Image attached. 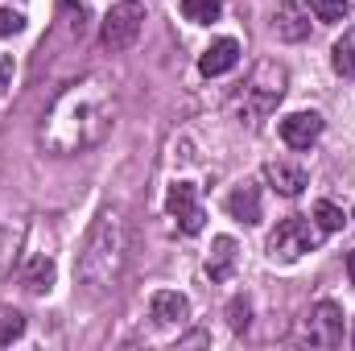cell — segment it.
I'll return each mask as SVG.
<instances>
[{"label": "cell", "instance_id": "obj_1", "mask_svg": "<svg viewBox=\"0 0 355 351\" xmlns=\"http://www.w3.org/2000/svg\"><path fill=\"white\" fill-rule=\"evenodd\" d=\"M116 112H120V99H116V87H112L107 75L75 79L71 87L50 103V112L42 116L37 141L54 157L87 153V149L107 141V132L116 124Z\"/></svg>", "mask_w": 355, "mask_h": 351}, {"label": "cell", "instance_id": "obj_2", "mask_svg": "<svg viewBox=\"0 0 355 351\" xmlns=\"http://www.w3.org/2000/svg\"><path fill=\"white\" fill-rule=\"evenodd\" d=\"M124 261H128V219H124L120 207H107L91 223L87 244L79 252V281L87 285L95 298H103L120 281Z\"/></svg>", "mask_w": 355, "mask_h": 351}, {"label": "cell", "instance_id": "obj_3", "mask_svg": "<svg viewBox=\"0 0 355 351\" xmlns=\"http://www.w3.org/2000/svg\"><path fill=\"white\" fill-rule=\"evenodd\" d=\"M285 83H289V75H285L281 62H257V71L248 75V83H244L240 99H236V116H240V124H261L268 112L281 103Z\"/></svg>", "mask_w": 355, "mask_h": 351}, {"label": "cell", "instance_id": "obj_4", "mask_svg": "<svg viewBox=\"0 0 355 351\" xmlns=\"http://www.w3.org/2000/svg\"><path fill=\"white\" fill-rule=\"evenodd\" d=\"M318 240H322V228H318L314 219L289 215V219H281V223L268 232V261L293 264V261H302L306 252H314Z\"/></svg>", "mask_w": 355, "mask_h": 351}, {"label": "cell", "instance_id": "obj_5", "mask_svg": "<svg viewBox=\"0 0 355 351\" xmlns=\"http://www.w3.org/2000/svg\"><path fill=\"white\" fill-rule=\"evenodd\" d=\"M141 25H145V4H141V0H116V4L107 8L103 25H99L103 50H112V54L128 50V46L141 37Z\"/></svg>", "mask_w": 355, "mask_h": 351}, {"label": "cell", "instance_id": "obj_6", "mask_svg": "<svg viewBox=\"0 0 355 351\" xmlns=\"http://www.w3.org/2000/svg\"><path fill=\"white\" fill-rule=\"evenodd\" d=\"M297 339L310 348H339L343 343V310L335 302H314L297 327Z\"/></svg>", "mask_w": 355, "mask_h": 351}, {"label": "cell", "instance_id": "obj_7", "mask_svg": "<svg viewBox=\"0 0 355 351\" xmlns=\"http://www.w3.org/2000/svg\"><path fill=\"white\" fill-rule=\"evenodd\" d=\"M166 211H170V219L178 223V232H182V236H198V232H202V223H207V211H202L198 190H194L190 182H174V186H170Z\"/></svg>", "mask_w": 355, "mask_h": 351}, {"label": "cell", "instance_id": "obj_8", "mask_svg": "<svg viewBox=\"0 0 355 351\" xmlns=\"http://www.w3.org/2000/svg\"><path fill=\"white\" fill-rule=\"evenodd\" d=\"M318 137H322V116L318 112H293V116L281 120V141L289 149H310Z\"/></svg>", "mask_w": 355, "mask_h": 351}, {"label": "cell", "instance_id": "obj_9", "mask_svg": "<svg viewBox=\"0 0 355 351\" xmlns=\"http://www.w3.org/2000/svg\"><path fill=\"white\" fill-rule=\"evenodd\" d=\"M272 33H277L281 42H306V37H310V17H306V8H302L297 0L277 4V12H272Z\"/></svg>", "mask_w": 355, "mask_h": 351}, {"label": "cell", "instance_id": "obj_10", "mask_svg": "<svg viewBox=\"0 0 355 351\" xmlns=\"http://www.w3.org/2000/svg\"><path fill=\"white\" fill-rule=\"evenodd\" d=\"M149 310H153L157 327H186V318H190V302L178 289H157L153 302H149Z\"/></svg>", "mask_w": 355, "mask_h": 351}, {"label": "cell", "instance_id": "obj_11", "mask_svg": "<svg viewBox=\"0 0 355 351\" xmlns=\"http://www.w3.org/2000/svg\"><path fill=\"white\" fill-rule=\"evenodd\" d=\"M236 62H240V42H236V37H219V42H211V46L202 50L198 71L215 79V75H227Z\"/></svg>", "mask_w": 355, "mask_h": 351}, {"label": "cell", "instance_id": "obj_12", "mask_svg": "<svg viewBox=\"0 0 355 351\" xmlns=\"http://www.w3.org/2000/svg\"><path fill=\"white\" fill-rule=\"evenodd\" d=\"M236 261H240V248H236V240H232V236H215L202 268H207V277H211V281H227V277L236 273Z\"/></svg>", "mask_w": 355, "mask_h": 351}, {"label": "cell", "instance_id": "obj_13", "mask_svg": "<svg viewBox=\"0 0 355 351\" xmlns=\"http://www.w3.org/2000/svg\"><path fill=\"white\" fill-rule=\"evenodd\" d=\"M265 178L272 182V190H277V194H285V198H297V194L306 190V170H302V166H293V162H268Z\"/></svg>", "mask_w": 355, "mask_h": 351}, {"label": "cell", "instance_id": "obj_14", "mask_svg": "<svg viewBox=\"0 0 355 351\" xmlns=\"http://www.w3.org/2000/svg\"><path fill=\"white\" fill-rule=\"evenodd\" d=\"M21 285L29 293H46L54 285V257L50 252H29L25 257V268H21Z\"/></svg>", "mask_w": 355, "mask_h": 351}, {"label": "cell", "instance_id": "obj_15", "mask_svg": "<svg viewBox=\"0 0 355 351\" xmlns=\"http://www.w3.org/2000/svg\"><path fill=\"white\" fill-rule=\"evenodd\" d=\"M227 211H232V219H240V223H261V186H252V182L236 186V190L227 194Z\"/></svg>", "mask_w": 355, "mask_h": 351}, {"label": "cell", "instance_id": "obj_16", "mask_svg": "<svg viewBox=\"0 0 355 351\" xmlns=\"http://www.w3.org/2000/svg\"><path fill=\"white\" fill-rule=\"evenodd\" d=\"M331 67H335V75L355 79V29H347V33L335 42V50H331Z\"/></svg>", "mask_w": 355, "mask_h": 351}, {"label": "cell", "instance_id": "obj_17", "mask_svg": "<svg viewBox=\"0 0 355 351\" xmlns=\"http://www.w3.org/2000/svg\"><path fill=\"white\" fill-rule=\"evenodd\" d=\"M219 12H223L219 0H182V17L194 25H211V21H219Z\"/></svg>", "mask_w": 355, "mask_h": 351}, {"label": "cell", "instance_id": "obj_18", "mask_svg": "<svg viewBox=\"0 0 355 351\" xmlns=\"http://www.w3.org/2000/svg\"><path fill=\"white\" fill-rule=\"evenodd\" d=\"M25 335V314L12 306H0V343H12Z\"/></svg>", "mask_w": 355, "mask_h": 351}, {"label": "cell", "instance_id": "obj_19", "mask_svg": "<svg viewBox=\"0 0 355 351\" xmlns=\"http://www.w3.org/2000/svg\"><path fill=\"white\" fill-rule=\"evenodd\" d=\"M310 4V12L322 21V25H335V21H343V12H347V0H306Z\"/></svg>", "mask_w": 355, "mask_h": 351}, {"label": "cell", "instance_id": "obj_20", "mask_svg": "<svg viewBox=\"0 0 355 351\" xmlns=\"http://www.w3.org/2000/svg\"><path fill=\"white\" fill-rule=\"evenodd\" d=\"M314 223H318L322 232H339V228H343V211H339L335 203H318V207H314Z\"/></svg>", "mask_w": 355, "mask_h": 351}, {"label": "cell", "instance_id": "obj_21", "mask_svg": "<svg viewBox=\"0 0 355 351\" xmlns=\"http://www.w3.org/2000/svg\"><path fill=\"white\" fill-rule=\"evenodd\" d=\"M227 323H232V331H248V327H252V306H248V298H232Z\"/></svg>", "mask_w": 355, "mask_h": 351}, {"label": "cell", "instance_id": "obj_22", "mask_svg": "<svg viewBox=\"0 0 355 351\" xmlns=\"http://www.w3.org/2000/svg\"><path fill=\"white\" fill-rule=\"evenodd\" d=\"M21 29H25V12L0 8V37H12V33H21Z\"/></svg>", "mask_w": 355, "mask_h": 351}, {"label": "cell", "instance_id": "obj_23", "mask_svg": "<svg viewBox=\"0 0 355 351\" xmlns=\"http://www.w3.org/2000/svg\"><path fill=\"white\" fill-rule=\"evenodd\" d=\"M8 75H12V58H0V91L8 87Z\"/></svg>", "mask_w": 355, "mask_h": 351}, {"label": "cell", "instance_id": "obj_24", "mask_svg": "<svg viewBox=\"0 0 355 351\" xmlns=\"http://www.w3.org/2000/svg\"><path fill=\"white\" fill-rule=\"evenodd\" d=\"M347 273H352V285H355V252L347 257Z\"/></svg>", "mask_w": 355, "mask_h": 351}, {"label": "cell", "instance_id": "obj_25", "mask_svg": "<svg viewBox=\"0 0 355 351\" xmlns=\"http://www.w3.org/2000/svg\"><path fill=\"white\" fill-rule=\"evenodd\" d=\"M352 343H355V331H352Z\"/></svg>", "mask_w": 355, "mask_h": 351}]
</instances>
